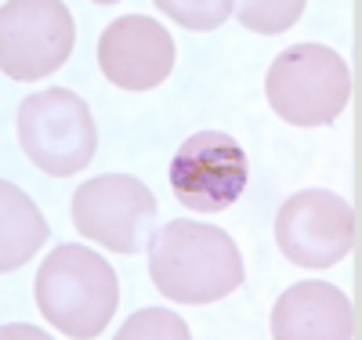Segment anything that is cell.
Returning a JSON list of instances; mask_svg holds the SVG:
<instances>
[{
    "label": "cell",
    "instance_id": "1",
    "mask_svg": "<svg viewBox=\"0 0 362 340\" xmlns=\"http://www.w3.org/2000/svg\"><path fill=\"white\" fill-rule=\"evenodd\" d=\"M153 286L177 304H210L235 293L247 271L228 232L199 221H170L148 246Z\"/></svg>",
    "mask_w": 362,
    "mask_h": 340
},
{
    "label": "cell",
    "instance_id": "2",
    "mask_svg": "<svg viewBox=\"0 0 362 340\" xmlns=\"http://www.w3.org/2000/svg\"><path fill=\"white\" fill-rule=\"evenodd\" d=\"M37 307L40 315L66 336L90 340L105 333L119 304V279L105 257L90 246L66 242L37 271Z\"/></svg>",
    "mask_w": 362,
    "mask_h": 340
},
{
    "label": "cell",
    "instance_id": "3",
    "mask_svg": "<svg viewBox=\"0 0 362 340\" xmlns=\"http://www.w3.org/2000/svg\"><path fill=\"white\" fill-rule=\"evenodd\" d=\"M268 105L293 127H326L351 98V73L334 47L293 44L268 66Z\"/></svg>",
    "mask_w": 362,
    "mask_h": 340
},
{
    "label": "cell",
    "instance_id": "4",
    "mask_svg": "<svg viewBox=\"0 0 362 340\" xmlns=\"http://www.w3.org/2000/svg\"><path fill=\"white\" fill-rule=\"evenodd\" d=\"M22 152L51 177H69L95 160L98 131L87 102L66 87L29 95L18 105Z\"/></svg>",
    "mask_w": 362,
    "mask_h": 340
},
{
    "label": "cell",
    "instance_id": "5",
    "mask_svg": "<svg viewBox=\"0 0 362 340\" xmlns=\"http://www.w3.org/2000/svg\"><path fill=\"white\" fill-rule=\"evenodd\" d=\"M156 196L138 177L102 174L73 192V225L112 254H138L156 228Z\"/></svg>",
    "mask_w": 362,
    "mask_h": 340
},
{
    "label": "cell",
    "instance_id": "6",
    "mask_svg": "<svg viewBox=\"0 0 362 340\" xmlns=\"http://www.w3.org/2000/svg\"><path fill=\"white\" fill-rule=\"evenodd\" d=\"M76 25L58 0H8L0 8V69L11 80H40L62 69Z\"/></svg>",
    "mask_w": 362,
    "mask_h": 340
},
{
    "label": "cell",
    "instance_id": "7",
    "mask_svg": "<svg viewBox=\"0 0 362 340\" xmlns=\"http://www.w3.org/2000/svg\"><path fill=\"white\" fill-rule=\"evenodd\" d=\"M358 235L348 199L326 189H305L290 196L276 213V242L286 261L300 268H329L351 254Z\"/></svg>",
    "mask_w": 362,
    "mask_h": 340
},
{
    "label": "cell",
    "instance_id": "8",
    "mask_svg": "<svg viewBox=\"0 0 362 340\" xmlns=\"http://www.w3.org/2000/svg\"><path fill=\"white\" fill-rule=\"evenodd\" d=\"M247 152L221 131H199L181 141L170 160V189L196 213L228 210L247 189Z\"/></svg>",
    "mask_w": 362,
    "mask_h": 340
},
{
    "label": "cell",
    "instance_id": "9",
    "mask_svg": "<svg viewBox=\"0 0 362 340\" xmlns=\"http://www.w3.org/2000/svg\"><path fill=\"white\" fill-rule=\"evenodd\" d=\"M174 40L167 25L148 15H124L105 25L98 40V66L119 90H153L174 69Z\"/></svg>",
    "mask_w": 362,
    "mask_h": 340
},
{
    "label": "cell",
    "instance_id": "10",
    "mask_svg": "<svg viewBox=\"0 0 362 340\" xmlns=\"http://www.w3.org/2000/svg\"><path fill=\"white\" fill-rule=\"evenodd\" d=\"M358 333L351 300L329 283H297L272 307L276 340H351Z\"/></svg>",
    "mask_w": 362,
    "mask_h": 340
},
{
    "label": "cell",
    "instance_id": "11",
    "mask_svg": "<svg viewBox=\"0 0 362 340\" xmlns=\"http://www.w3.org/2000/svg\"><path fill=\"white\" fill-rule=\"evenodd\" d=\"M47 232L51 228L33 199L18 184H0V271L22 268L44 246Z\"/></svg>",
    "mask_w": 362,
    "mask_h": 340
},
{
    "label": "cell",
    "instance_id": "12",
    "mask_svg": "<svg viewBox=\"0 0 362 340\" xmlns=\"http://www.w3.org/2000/svg\"><path fill=\"white\" fill-rule=\"evenodd\" d=\"M160 11L170 15V18H177L181 25L196 29V33H210V29H218L235 8L228 4V0H214V4H210V0H181V4L163 0Z\"/></svg>",
    "mask_w": 362,
    "mask_h": 340
},
{
    "label": "cell",
    "instance_id": "13",
    "mask_svg": "<svg viewBox=\"0 0 362 340\" xmlns=\"http://www.w3.org/2000/svg\"><path fill=\"white\" fill-rule=\"evenodd\" d=\"M300 15H305V0H283V4H239V18L254 33H283Z\"/></svg>",
    "mask_w": 362,
    "mask_h": 340
},
{
    "label": "cell",
    "instance_id": "14",
    "mask_svg": "<svg viewBox=\"0 0 362 340\" xmlns=\"http://www.w3.org/2000/svg\"><path fill=\"white\" fill-rule=\"evenodd\" d=\"M119 340H145V336H163V340H185L189 326L177 315L163 312V307H145V312L131 315V322L119 326Z\"/></svg>",
    "mask_w": 362,
    "mask_h": 340
}]
</instances>
